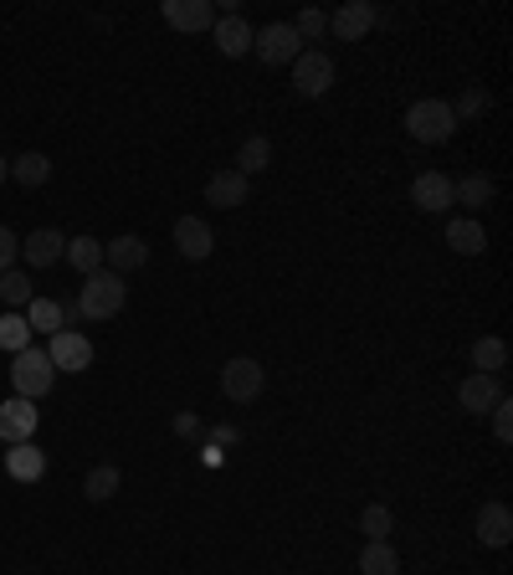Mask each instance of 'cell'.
Wrapping results in <instances>:
<instances>
[{
  "instance_id": "obj_1",
  "label": "cell",
  "mask_w": 513,
  "mask_h": 575,
  "mask_svg": "<svg viewBox=\"0 0 513 575\" xmlns=\"http://www.w3.org/2000/svg\"><path fill=\"white\" fill-rule=\"evenodd\" d=\"M124 304H129V283L118 278V273H108V267H98V273L83 278V288H77V309H83V319H93V324L124 313Z\"/></svg>"
},
{
  "instance_id": "obj_2",
  "label": "cell",
  "mask_w": 513,
  "mask_h": 575,
  "mask_svg": "<svg viewBox=\"0 0 513 575\" xmlns=\"http://www.w3.org/2000/svg\"><path fill=\"white\" fill-rule=\"evenodd\" d=\"M406 134L416 145H447L457 134V114L447 98H416L406 108Z\"/></svg>"
},
{
  "instance_id": "obj_3",
  "label": "cell",
  "mask_w": 513,
  "mask_h": 575,
  "mask_svg": "<svg viewBox=\"0 0 513 575\" xmlns=\"http://www.w3.org/2000/svg\"><path fill=\"white\" fill-rule=\"evenodd\" d=\"M11 385H15V396H26V401H42L57 385V370H52L42 344H26L21 354H11Z\"/></svg>"
},
{
  "instance_id": "obj_4",
  "label": "cell",
  "mask_w": 513,
  "mask_h": 575,
  "mask_svg": "<svg viewBox=\"0 0 513 575\" xmlns=\"http://www.w3.org/2000/svg\"><path fill=\"white\" fill-rule=\"evenodd\" d=\"M267 391V370L263 360H252V354H232L226 365H221V396L236 401V406H247Z\"/></svg>"
},
{
  "instance_id": "obj_5",
  "label": "cell",
  "mask_w": 513,
  "mask_h": 575,
  "mask_svg": "<svg viewBox=\"0 0 513 575\" xmlns=\"http://www.w3.org/2000/svg\"><path fill=\"white\" fill-rule=\"evenodd\" d=\"M252 52H257L267 67H278V62H288V67H293L298 52H303V42H298L293 21H272V26L252 31Z\"/></svg>"
},
{
  "instance_id": "obj_6",
  "label": "cell",
  "mask_w": 513,
  "mask_h": 575,
  "mask_svg": "<svg viewBox=\"0 0 513 575\" xmlns=\"http://www.w3.org/2000/svg\"><path fill=\"white\" fill-rule=\"evenodd\" d=\"M293 88L303 93V98H323V93L334 88V57L319 52V46H303L293 62Z\"/></svg>"
},
{
  "instance_id": "obj_7",
  "label": "cell",
  "mask_w": 513,
  "mask_h": 575,
  "mask_svg": "<svg viewBox=\"0 0 513 575\" xmlns=\"http://www.w3.org/2000/svg\"><path fill=\"white\" fill-rule=\"evenodd\" d=\"M410 206L426 211V216H441V211H452V206H457L452 175H441V170H421V175L410 180Z\"/></svg>"
},
{
  "instance_id": "obj_8",
  "label": "cell",
  "mask_w": 513,
  "mask_h": 575,
  "mask_svg": "<svg viewBox=\"0 0 513 575\" xmlns=\"http://www.w3.org/2000/svg\"><path fill=\"white\" fill-rule=\"evenodd\" d=\"M46 360H52V370H67V375H83V370L93 365V340H83L77 329H62V334H52L46 340Z\"/></svg>"
},
{
  "instance_id": "obj_9",
  "label": "cell",
  "mask_w": 513,
  "mask_h": 575,
  "mask_svg": "<svg viewBox=\"0 0 513 575\" xmlns=\"http://www.w3.org/2000/svg\"><path fill=\"white\" fill-rule=\"evenodd\" d=\"M36 422H42L36 401H26V396L0 401V443H6V447L31 443V437H36Z\"/></svg>"
},
{
  "instance_id": "obj_10",
  "label": "cell",
  "mask_w": 513,
  "mask_h": 575,
  "mask_svg": "<svg viewBox=\"0 0 513 575\" xmlns=\"http://www.w3.org/2000/svg\"><path fill=\"white\" fill-rule=\"evenodd\" d=\"M503 396H509V391H503V375H478V370H472L468 381L457 385V401H462L468 416H488Z\"/></svg>"
},
{
  "instance_id": "obj_11",
  "label": "cell",
  "mask_w": 513,
  "mask_h": 575,
  "mask_svg": "<svg viewBox=\"0 0 513 575\" xmlns=\"http://www.w3.org/2000/svg\"><path fill=\"white\" fill-rule=\"evenodd\" d=\"M375 21H381V11H375L370 0H344V6L329 15V31H339V42H365Z\"/></svg>"
},
{
  "instance_id": "obj_12",
  "label": "cell",
  "mask_w": 513,
  "mask_h": 575,
  "mask_svg": "<svg viewBox=\"0 0 513 575\" xmlns=\"http://www.w3.org/2000/svg\"><path fill=\"white\" fill-rule=\"evenodd\" d=\"M62 252H67V236H62L57 226H36V232L21 242V263L42 273V267H57L62 263Z\"/></svg>"
},
{
  "instance_id": "obj_13",
  "label": "cell",
  "mask_w": 513,
  "mask_h": 575,
  "mask_svg": "<svg viewBox=\"0 0 513 575\" xmlns=\"http://www.w3.org/2000/svg\"><path fill=\"white\" fill-rule=\"evenodd\" d=\"M247 195H252V180H247V175H236L232 164H226V170H216V175L205 180V206L236 211V206H247Z\"/></svg>"
},
{
  "instance_id": "obj_14",
  "label": "cell",
  "mask_w": 513,
  "mask_h": 575,
  "mask_svg": "<svg viewBox=\"0 0 513 575\" xmlns=\"http://www.w3.org/2000/svg\"><path fill=\"white\" fill-rule=\"evenodd\" d=\"M149 263V242L145 236H133V232H124V236H114V242H103V267L108 273H133V267H145Z\"/></svg>"
},
{
  "instance_id": "obj_15",
  "label": "cell",
  "mask_w": 513,
  "mask_h": 575,
  "mask_svg": "<svg viewBox=\"0 0 513 575\" xmlns=\"http://www.w3.org/2000/svg\"><path fill=\"white\" fill-rule=\"evenodd\" d=\"M160 15H164V21H170L175 31H211L221 11L211 6V0H164Z\"/></svg>"
},
{
  "instance_id": "obj_16",
  "label": "cell",
  "mask_w": 513,
  "mask_h": 575,
  "mask_svg": "<svg viewBox=\"0 0 513 575\" xmlns=\"http://www.w3.org/2000/svg\"><path fill=\"white\" fill-rule=\"evenodd\" d=\"M211 36H216V52L221 57H247L252 52V26L242 11H221L216 26H211Z\"/></svg>"
},
{
  "instance_id": "obj_17",
  "label": "cell",
  "mask_w": 513,
  "mask_h": 575,
  "mask_svg": "<svg viewBox=\"0 0 513 575\" xmlns=\"http://www.w3.org/2000/svg\"><path fill=\"white\" fill-rule=\"evenodd\" d=\"M175 252L180 257H191V263H205V257L216 252V232H211V222H201V216H180L175 222Z\"/></svg>"
},
{
  "instance_id": "obj_18",
  "label": "cell",
  "mask_w": 513,
  "mask_h": 575,
  "mask_svg": "<svg viewBox=\"0 0 513 575\" xmlns=\"http://www.w3.org/2000/svg\"><path fill=\"white\" fill-rule=\"evenodd\" d=\"M509 540H513V514H509V503H483L478 509V545H488V550H509Z\"/></svg>"
},
{
  "instance_id": "obj_19",
  "label": "cell",
  "mask_w": 513,
  "mask_h": 575,
  "mask_svg": "<svg viewBox=\"0 0 513 575\" xmlns=\"http://www.w3.org/2000/svg\"><path fill=\"white\" fill-rule=\"evenodd\" d=\"M447 247L462 252V257H483L488 252V226L478 216H452L447 222Z\"/></svg>"
},
{
  "instance_id": "obj_20",
  "label": "cell",
  "mask_w": 513,
  "mask_h": 575,
  "mask_svg": "<svg viewBox=\"0 0 513 575\" xmlns=\"http://www.w3.org/2000/svg\"><path fill=\"white\" fill-rule=\"evenodd\" d=\"M6 472H11L15 483H42L46 478V452L36 443H15L6 452Z\"/></svg>"
},
{
  "instance_id": "obj_21",
  "label": "cell",
  "mask_w": 513,
  "mask_h": 575,
  "mask_svg": "<svg viewBox=\"0 0 513 575\" xmlns=\"http://www.w3.org/2000/svg\"><path fill=\"white\" fill-rule=\"evenodd\" d=\"M236 175H263V170H272V139L267 134H252V139H242V149H236Z\"/></svg>"
},
{
  "instance_id": "obj_22",
  "label": "cell",
  "mask_w": 513,
  "mask_h": 575,
  "mask_svg": "<svg viewBox=\"0 0 513 575\" xmlns=\"http://www.w3.org/2000/svg\"><path fill=\"white\" fill-rule=\"evenodd\" d=\"M452 195H457V206L488 211V206H493V175H483V170H472V175L452 180Z\"/></svg>"
},
{
  "instance_id": "obj_23",
  "label": "cell",
  "mask_w": 513,
  "mask_h": 575,
  "mask_svg": "<svg viewBox=\"0 0 513 575\" xmlns=\"http://www.w3.org/2000/svg\"><path fill=\"white\" fill-rule=\"evenodd\" d=\"M62 263H73V273L93 278V273L103 267V242H98V236H73L67 252H62Z\"/></svg>"
},
{
  "instance_id": "obj_24",
  "label": "cell",
  "mask_w": 513,
  "mask_h": 575,
  "mask_svg": "<svg viewBox=\"0 0 513 575\" xmlns=\"http://www.w3.org/2000/svg\"><path fill=\"white\" fill-rule=\"evenodd\" d=\"M360 575H400V555L391 540H370L360 550Z\"/></svg>"
},
{
  "instance_id": "obj_25",
  "label": "cell",
  "mask_w": 513,
  "mask_h": 575,
  "mask_svg": "<svg viewBox=\"0 0 513 575\" xmlns=\"http://www.w3.org/2000/svg\"><path fill=\"white\" fill-rule=\"evenodd\" d=\"M11 180H15V185H26V191H36V185L52 180V160L36 155V149H26V155H15V160H11Z\"/></svg>"
},
{
  "instance_id": "obj_26",
  "label": "cell",
  "mask_w": 513,
  "mask_h": 575,
  "mask_svg": "<svg viewBox=\"0 0 513 575\" xmlns=\"http://www.w3.org/2000/svg\"><path fill=\"white\" fill-rule=\"evenodd\" d=\"M26 324H31V334H62V304L57 298H31L26 304Z\"/></svg>"
},
{
  "instance_id": "obj_27",
  "label": "cell",
  "mask_w": 513,
  "mask_h": 575,
  "mask_svg": "<svg viewBox=\"0 0 513 575\" xmlns=\"http://www.w3.org/2000/svg\"><path fill=\"white\" fill-rule=\"evenodd\" d=\"M472 365H478V375H503V365H509V344H503L499 334H483V340L472 344Z\"/></svg>"
},
{
  "instance_id": "obj_28",
  "label": "cell",
  "mask_w": 513,
  "mask_h": 575,
  "mask_svg": "<svg viewBox=\"0 0 513 575\" xmlns=\"http://www.w3.org/2000/svg\"><path fill=\"white\" fill-rule=\"evenodd\" d=\"M360 534H365V545L370 540H391V534H396V514H391L385 503H365V509H360Z\"/></svg>"
},
{
  "instance_id": "obj_29",
  "label": "cell",
  "mask_w": 513,
  "mask_h": 575,
  "mask_svg": "<svg viewBox=\"0 0 513 575\" xmlns=\"http://www.w3.org/2000/svg\"><path fill=\"white\" fill-rule=\"evenodd\" d=\"M118 488H124V472L114 468V462H103V468H93L88 472V483H83V493H88L93 503H108L118 493Z\"/></svg>"
},
{
  "instance_id": "obj_30",
  "label": "cell",
  "mask_w": 513,
  "mask_h": 575,
  "mask_svg": "<svg viewBox=\"0 0 513 575\" xmlns=\"http://www.w3.org/2000/svg\"><path fill=\"white\" fill-rule=\"evenodd\" d=\"M31 344V324H26V313H15V309H6L0 313V350H11V354H21Z\"/></svg>"
},
{
  "instance_id": "obj_31",
  "label": "cell",
  "mask_w": 513,
  "mask_h": 575,
  "mask_svg": "<svg viewBox=\"0 0 513 575\" xmlns=\"http://www.w3.org/2000/svg\"><path fill=\"white\" fill-rule=\"evenodd\" d=\"M0 304H6V309H26L31 304V278L26 273H21V267H11V273H0Z\"/></svg>"
},
{
  "instance_id": "obj_32",
  "label": "cell",
  "mask_w": 513,
  "mask_h": 575,
  "mask_svg": "<svg viewBox=\"0 0 513 575\" xmlns=\"http://www.w3.org/2000/svg\"><path fill=\"white\" fill-rule=\"evenodd\" d=\"M488 108H493V93H488L483 83H468V88H462V98L452 104V114H457V124H462V118H483Z\"/></svg>"
},
{
  "instance_id": "obj_33",
  "label": "cell",
  "mask_w": 513,
  "mask_h": 575,
  "mask_svg": "<svg viewBox=\"0 0 513 575\" xmlns=\"http://www.w3.org/2000/svg\"><path fill=\"white\" fill-rule=\"evenodd\" d=\"M293 31H298V42H319L323 31H329V15L319 11V6H308V11H298V21H293Z\"/></svg>"
},
{
  "instance_id": "obj_34",
  "label": "cell",
  "mask_w": 513,
  "mask_h": 575,
  "mask_svg": "<svg viewBox=\"0 0 513 575\" xmlns=\"http://www.w3.org/2000/svg\"><path fill=\"white\" fill-rule=\"evenodd\" d=\"M488 416H493V437H499V447H509V443H513V401L503 396Z\"/></svg>"
},
{
  "instance_id": "obj_35",
  "label": "cell",
  "mask_w": 513,
  "mask_h": 575,
  "mask_svg": "<svg viewBox=\"0 0 513 575\" xmlns=\"http://www.w3.org/2000/svg\"><path fill=\"white\" fill-rule=\"evenodd\" d=\"M15 263H21V236L11 226H0V273H11Z\"/></svg>"
},
{
  "instance_id": "obj_36",
  "label": "cell",
  "mask_w": 513,
  "mask_h": 575,
  "mask_svg": "<svg viewBox=\"0 0 513 575\" xmlns=\"http://www.w3.org/2000/svg\"><path fill=\"white\" fill-rule=\"evenodd\" d=\"M175 437H185V443H191V437H205L201 416H195V412H175Z\"/></svg>"
},
{
  "instance_id": "obj_37",
  "label": "cell",
  "mask_w": 513,
  "mask_h": 575,
  "mask_svg": "<svg viewBox=\"0 0 513 575\" xmlns=\"http://www.w3.org/2000/svg\"><path fill=\"white\" fill-rule=\"evenodd\" d=\"M232 443H242L236 427H211V447H232Z\"/></svg>"
},
{
  "instance_id": "obj_38",
  "label": "cell",
  "mask_w": 513,
  "mask_h": 575,
  "mask_svg": "<svg viewBox=\"0 0 513 575\" xmlns=\"http://www.w3.org/2000/svg\"><path fill=\"white\" fill-rule=\"evenodd\" d=\"M6 180H11V160H6V155H0V185H6Z\"/></svg>"
}]
</instances>
